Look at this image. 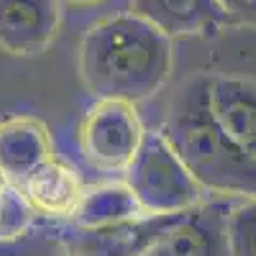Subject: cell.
I'll return each mask as SVG.
<instances>
[{"label": "cell", "mask_w": 256, "mask_h": 256, "mask_svg": "<svg viewBox=\"0 0 256 256\" xmlns=\"http://www.w3.org/2000/svg\"><path fill=\"white\" fill-rule=\"evenodd\" d=\"M172 38L136 13L95 24L80 46V77L95 100L141 102L172 74Z\"/></svg>", "instance_id": "1"}, {"label": "cell", "mask_w": 256, "mask_h": 256, "mask_svg": "<svg viewBox=\"0 0 256 256\" xmlns=\"http://www.w3.org/2000/svg\"><path fill=\"white\" fill-rule=\"evenodd\" d=\"M210 74L182 82L169 100L159 134L195 182L218 198L256 200V159L233 144L210 113Z\"/></svg>", "instance_id": "2"}, {"label": "cell", "mask_w": 256, "mask_h": 256, "mask_svg": "<svg viewBox=\"0 0 256 256\" xmlns=\"http://www.w3.org/2000/svg\"><path fill=\"white\" fill-rule=\"evenodd\" d=\"M123 182L134 192L144 216H174L205 200V190L187 172L159 131L146 134L141 152L126 169Z\"/></svg>", "instance_id": "3"}, {"label": "cell", "mask_w": 256, "mask_h": 256, "mask_svg": "<svg viewBox=\"0 0 256 256\" xmlns=\"http://www.w3.org/2000/svg\"><path fill=\"white\" fill-rule=\"evenodd\" d=\"M146 138L136 105L123 100H98L80 126L82 159L98 172H123L134 164Z\"/></svg>", "instance_id": "4"}, {"label": "cell", "mask_w": 256, "mask_h": 256, "mask_svg": "<svg viewBox=\"0 0 256 256\" xmlns=\"http://www.w3.org/2000/svg\"><path fill=\"white\" fill-rule=\"evenodd\" d=\"M180 216H138L98 228L70 223L59 228V241L67 256H146Z\"/></svg>", "instance_id": "5"}, {"label": "cell", "mask_w": 256, "mask_h": 256, "mask_svg": "<svg viewBox=\"0 0 256 256\" xmlns=\"http://www.w3.org/2000/svg\"><path fill=\"white\" fill-rule=\"evenodd\" d=\"M238 200L205 198L184 210L146 256H230L228 223Z\"/></svg>", "instance_id": "6"}, {"label": "cell", "mask_w": 256, "mask_h": 256, "mask_svg": "<svg viewBox=\"0 0 256 256\" xmlns=\"http://www.w3.org/2000/svg\"><path fill=\"white\" fill-rule=\"evenodd\" d=\"M59 0H0V52L38 56L59 36Z\"/></svg>", "instance_id": "7"}, {"label": "cell", "mask_w": 256, "mask_h": 256, "mask_svg": "<svg viewBox=\"0 0 256 256\" xmlns=\"http://www.w3.org/2000/svg\"><path fill=\"white\" fill-rule=\"evenodd\" d=\"M210 113L226 136L256 159V82L246 77H210Z\"/></svg>", "instance_id": "8"}, {"label": "cell", "mask_w": 256, "mask_h": 256, "mask_svg": "<svg viewBox=\"0 0 256 256\" xmlns=\"http://www.w3.org/2000/svg\"><path fill=\"white\" fill-rule=\"evenodd\" d=\"M131 13L169 38L205 36L230 24L220 0H134Z\"/></svg>", "instance_id": "9"}, {"label": "cell", "mask_w": 256, "mask_h": 256, "mask_svg": "<svg viewBox=\"0 0 256 256\" xmlns=\"http://www.w3.org/2000/svg\"><path fill=\"white\" fill-rule=\"evenodd\" d=\"M18 192L26 198V202L31 205L36 216L72 223L88 190L82 187L74 169H70L67 164L56 159H49L18 184Z\"/></svg>", "instance_id": "10"}, {"label": "cell", "mask_w": 256, "mask_h": 256, "mask_svg": "<svg viewBox=\"0 0 256 256\" xmlns=\"http://www.w3.org/2000/svg\"><path fill=\"white\" fill-rule=\"evenodd\" d=\"M49 159H54L52 141L41 120L16 116L0 123V174L13 187H18Z\"/></svg>", "instance_id": "11"}, {"label": "cell", "mask_w": 256, "mask_h": 256, "mask_svg": "<svg viewBox=\"0 0 256 256\" xmlns=\"http://www.w3.org/2000/svg\"><path fill=\"white\" fill-rule=\"evenodd\" d=\"M144 216L134 192L128 190L126 182H110L100 184L84 192V198L72 218V226L82 228H98V226H110L120 220H131Z\"/></svg>", "instance_id": "12"}, {"label": "cell", "mask_w": 256, "mask_h": 256, "mask_svg": "<svg viewBox=\"0 0 256 256\" xmlns=\"http://www.w3.org/2000/svg\"><path fill=\"white\" fill-rule=\"evenodd\" d=\"M36 228V212L26 198L0 174V244H13L26 238Z\"/></svg>", "instance_id": "13"}, {"label": "cell", "mask_w": 256, "mask_h": 256, "mask_svg": "<svg viewBox=\"0 0 256 256\" xmlns=\"http://www.w3.org/2000/svg\"><path fill=\"white\" fill-rule=\"evenodd\" d=\"M230 256H256V200H238L228 223Z\"/></svg>", "instance_id": "14"}, {"label": "cell", "mask_w": 256, "mask_h": 256, "mask_svg": "<svg viewBox=\"0 0 256 256\" xmlns=\"http://www.w3.org/2000/svg\"><path fill=\"white\" fill-rule=\"evenodd\" d=\"M0 256H67L59 241V228H34L26 238L0 244Z\"/></svg>", "instance_id": "15"}, {"label": "cell", "mask_w": 256, "mask_h": 256, "mask_svg": "<svg viewBox=\"0 0 256 256\" xmlns=\"http://www.w3.org/2000/svg\"><path fill=\"white\" fill-rule=\"evenodd\" d=\"M230 24L256 26V0H220Z\"/></svg>", "instance_id": "16"}, {"label": "cell", "mask_w": 256, "mask_h": 256, "mask_svg": "<svg viewBox=\"0 0 256 256\" xmlns=\"http://www.w3.org/2000/svg\"><path fill=\"white\" fill-rule=\"evenodd\" d=\"M59 3H67L72 8H90V6H100L105 0H59Z\"/></svg>", "instance_id": "17"}]
</instances>
